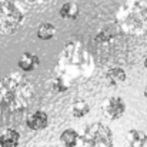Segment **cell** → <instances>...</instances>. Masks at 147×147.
<instances>
[{
	"label": "cell",
	"mask_w": 147,
	"mask_h": 147,
	"mask_svg": "<svg viewBox=\"0 0 147 147\" xmlns=\"http://www.w3.org/2000/svg\"><path fill=\"white\" fill-rule=\"evenodd\" d=\"M33 96L34 86L24 73L13 71L0 79V110L20 111L30 104Z\"/></svg>",
	"instance_id": "cell-1"
},
{
	"label": "cell",
	"mask_w": 147,
	"mask_h": 147,
	"mask_svg": "<svg viewBox=\"0 0 147 147\" xmlns=\"http://www.w3.org/2000/svg\"><path fill=\"white\" fill-rule=\"evenodd\" d=\"M117 29L127 36L147 34V3L143 0H126L114 16Z\"/></svg>",
	"instance_id": "cell-2"
},
{
	"label": "cell",
	"mask_w": 147,
	"mask_h": 147,
	"mask_svg": "<svg viewBox=\"0 0 147 147\" xmlns=\"http://www.w3.org/2000/svg\"><path fill=\"white\" fill-rule=\"evenodd\" d=\"M24 22L22 10L10 0H0V34L16 33Z\"/></svg>",
	"instance_id": "cell-3"
},
{
	"label": "cell",
	"mask_w": 147,
	"mask_h": 147,
	"mask_svg": "<svg viewBox=\"0 0 147 147\" xmlns=\"http://www.w3.org/2000/svg\"><path fill=\"white\" fill-rule=\"evenodd\" d=\"M82 142L84 147H113V133L103 123H92L84 129Z\"/></svg>",
	"instance_id": "cell-4"
},
{
	"label": "cell",
	"mask_w": 147,
	"mask_h": 147,
	"mask_svg": "<svg viewBox=\"0 0 147 147\" xmlns=\"http://www.w3.org/2000/svg\"><path fill=\"white\" fill-rule=\"evenodd\" d=\"M126 111V103L119 96H111L103 103V113L111 120H119Z\"/></svg>",
	"instance_id": "cell-5"
},
{
	"label": "cell",
	"mask_w": 147,
	"mask_h": 147,
	"mask_svg": "<svg viewBox=\"0 0 147 147\" xmlns=\"http://www.w3.org/2000/svg\"><path fill=\"white\" fill-rule=\"evenodd\" d=\"M26 126L30 130H33V131L45 130L49 126V116L45 111H42V110H36V111H33L32 114L27 116Z\"/></svg>",
	"instance_id": "cell-6"
},
{
	"label": "cell",
	"mask_w": 147,
	"mask_h": 147,
	"mask_svg": "<svg viewBox=\"0 0 147 147\" xmlns=\"http://www.w3.org/2000/svg\"><path fill=\"white\" fill-rule=\"evenodd\" d=\"M126 79H127V74H126L124 69H121V67H110L104 73V82L109 86H119V84L124 83Z\"/></svg>",
	"instance_id": "cell-7"
},
{
	"label": "cell",
	"mask_w": 147,
	"mask_h": 147,
	"mask_svg": "<svg viewBox=\"0 0 147 147\" xmlns=\"http://www.w3.org/2000/svg\"><path fill=\"white\" fill-rule=\"evenodd\" d=\"M39 64H40V59H39L34 53H29V51H27V53H23L22 57L19 59V63H17L19 69H20L23 73L36 70V69L39 67Z\"/></svg>",
	"instance_id": "cell-8"
},
{
	"label": "cell",
	"mask_w": 147,
	"mask_h": 147,
	"mask_svg": "<svg viewBox=\"0 0 147 147\" xmlns=\"http://www.w3.org/2000/svg\"><path fill=\"white\" fill-rule=\"evenodd\" d=\"M126 140L129 147H144L147 142V134L143 130L139 129H131L126 134Z\"/></svg>",
	"instance_id": "cell-9"
},
{
	"label": "cell",
	"mask_w": 147,
	"mask_h": 147,
	"mask_svg": "<svg viewBox=\"0 0 147 147\" xmlns=\"http://www.w3.org/2000/svg\"><path fill=\"white\" fill-rule=\"evenodd\" d=\"M20 142V133L16 129H7L0 134V147H17Z\"/></svg>",
	"instance_id": "cell-10"
},
{
	"label": "cell",
	"mask_w": 147,
	"mask_h": 147,
	"mask_svg": "<svg viewBox=\"0 0 147 147\" xmlns=\"http://www.w3.org/2000/svg\"><path fill=\"white\" fill-rule=\"evenodd\" d=\"M59 14L61 19H66V20H74L77 19L79 16V6L73 1H66L60 10H59Z\"/></svg>",
	"instance_id": "cell-11"
},
{
	"label": "cell",
	"mask_w": 147,
	"mask_h": 147,
	"mask_svg": "<svg viewBox=\"0 0 147 147\" xmlns=\"http://www.w3.org/2000/svg\"><path fill=\"white\" fill-rule=\"evenodd\" d=\"M89 111H90V106H89V103H87L86 100L77 98V100L73 101V104H71V114H73V117L82 119V117H84Z\"/></svg>",
	"instance_id": "cell-12"
},
{
	"label": "cell",
	"mask_w": 147,
	"mask_h": 147,
	"mask_svg": "<svg viewBox=\"0 0 147 147\" xmlns=\"http://www.w3.org/2000/svg\"><path fill=\"white\" fill-rule=\"evenodd\" d=\"M79 142V134L73 129H66L60 134V143L64 147H76Z\"/></svg>",
	"instance_id": "cell-13"
},
{
	"label": "cell",
	"mask_w": 147,
	"mask_h": 147,
	"mask_svg": "<svg viewBox=\"0 0 147 147\" xmlns=\"http://www.w3.org/2000/svg\"><path fill=\"white\" fill-rule=\"evenodd\" d=\"M56 34V27L51 23H42L37 29V37L40 40H50Z\"/></svg>",
	"instance_id": "cell-14"
},
{
	"label": "cell",
	"mask_w": 147,
	"mask_h": 147,
	"mask_svg": "<svg viewBox=\"0 0 147 147\" xmlns=\"http://www.w3.org/2000/svg\"><path fill=\"white\" fill-rule=\"evenodd\" d=\"M113 37H114L113 30L110 27H103L96 36V42L97 43H109V42L113 40Z\"/></svg>",
	"instance_id": "cell-15"
},
{
	"label": "cell",
	"mask_w": 147,
	"mask_h": 147,
	"mask_svg": "<svg viewBox=\"0 0 147 147\" xmlns=\"http://www.w3.org/2000/svg\"><path fill=\"white\" fill-rule=\"evenodd\" d=\"M144 97L147 98V86H146V87H144Z\"/></svg>",
	"instance_id": "cell-16"
},
{
	"label": "cell",
	"mask_w": 147,
	"mask_h": 147,
	"mask_svg": "<svg viewBox=\"0 0 147 147\" xmlns=\"http://www.w3.org/2000/svg\"><path fill=\"white\" fill-rule=\"evenodd\" d=\"M29 1H32V3H37V1H43V0H29Z\"/></svg>",
	"instance_id": "cell-17"
},
{
	"label": "cell",
	"mask_w": 147,
	"mask_h": 147,
	"mask_svg": "<svg viewBox=\"0 0 147 147\" xmlns=\"http://www.w3.org/2000/svg\"><path fill=\"white\" fill-rule=\"evenodd\" d=\"M144 67H146V69H147V57H146V59H144Z\"/></svg>",
	"instance_id": "cell-18"
}]
</instances>
